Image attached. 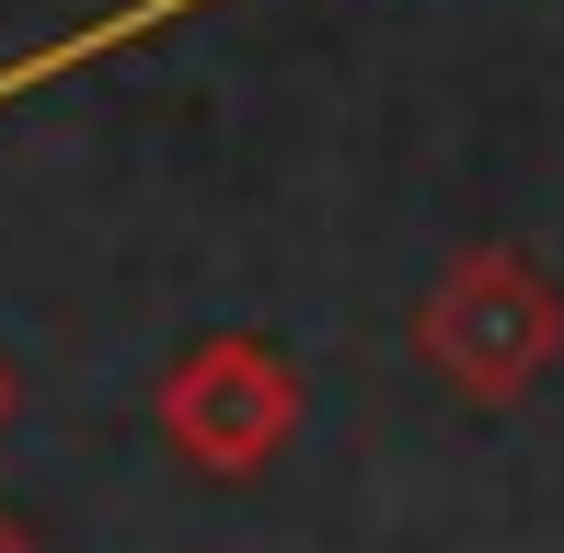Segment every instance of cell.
I'll return each instance as SVG.
<instances>
[{"label":"cell","instance_id":"obj_1","mask_svg":"<svg viewBox=\"0 0 564 553\" xmlns=\"http://www.w3.org/2000/svg\"><path fill=\"white\" fill-rule=\"evenodd\" d=\"M426 346H438L460 381L507 392V381L553 346V289H542L519 254H473V265L438 289V312H426Z\"/></svg>","mask_w":564,"mask_h":553},{"label":"cell","instance_id":"obj_2","mask_svg":"<svg viewBox=\"0 0 564 553\" xmlns=\"http://www.w3.org/2000/svg\"><path fill=\"white\" fill-rule=\"evenodd\" d=\"M0 553H12V519H0Z\"/></svg>","mask_w":564,"mask_h":553}]
</instances>
